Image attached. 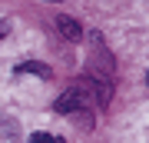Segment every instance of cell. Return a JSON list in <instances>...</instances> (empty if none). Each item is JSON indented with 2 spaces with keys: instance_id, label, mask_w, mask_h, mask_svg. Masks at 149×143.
Wrapping results in <instances>:
<instances>
[{
  "instance_id": "cell-1",
  "label": "cell",
  "mask_w": 149,
  "mask_h": 143,
  "mask_svg": "<svg viewBox=\"0 0 149 143\" xmlns=\"http://www.w3.org/2000/svg\"><path fill=\"white\" fill-rule=\"evenodd\" d=\"M53 110H56V113H80V110H96V106H93V100H90V93H86V87L76 80L66 93L56 97Z\"/></svg>"
},
{
  "instance_id": "cell-2",
  "label": "cell",
  "mask_w": 149,
  "mask_h": 143,
  "mask_svg": "<svg viewBox=\"0 0 149 143\" xmlns=\"http://www.w3.org/2000/svg\"><path fill=\"white\" fill-rule=\"evenodd\" d=\"M56 27H60V33H63L66 40H83V27H80V20H73V17L60 13L56 17Z\"/></svg>"
},
{
  "instance_id": "cell-3",
  "label": "cell",
  "mask_w": 149,
  "mask_h": 143,
  "mask_svg": "<svg viewBox=\"0 0 149 143\" xmlns=\"http://www.w3.org/2000/svg\"><path fill=\"white\" fill-rule=\"evenodd\" d=\"M17 73H33V77H40V80H50L53 77V70H50L47 63H40V60H27V63H17Z\"/></svg>"
},
{
  "instance_id": "cell-4",
  "label": "cell",
  "mask_w": 149,
  "mask_h": 143,
  "mask_svg": "<svg viewBox=\"0 0 149 143\" xmlns=\"http://www.w3.org/2000/svg\"><path fill=\"white\" fill-rule=\"evenodd\" d=\"M30 143H66L63 137H56V133H33V137H30Z\"/></svg>"
},
{
  "instance_id": "cell-5",
  "label": "cell",
  "mask_w": 149,
  "mask_h": 143,
  "mask_svg": "<svg viewBox=\"0 0 149 143\" xmlns=\"http://www.w3.org/2000/svg\"><path fill=\"white\" fill-rule=\"evenodd\" d=\"M7 30H10V23H7V20H0V37H3Z\"/></svg>"
}]
</instances>
